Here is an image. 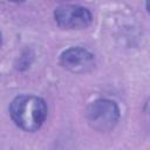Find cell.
Masks as SVG:
<instances>
[{"label": "cell", "mask_w": 150, "mask_h": 150, "mask_svg": "<svg viewBox=\"0 0 150 150\" xmlns=\"http://www.w3.org/2000/svg\"><path fill=\"white\" fill-rule=\"evenodd\" d=\"M47 103L35 95H19L9 107V115L16 127L23 131H36L47 118Z\"/></svg>", "instance_id": "1"}, {"label": "cell", "mask_w": 150, "mask_h": 150, "mask_svg": "<svg viewBox=\"0 0 150 150\" xmlns=\"http://www.w3.org/2000/svg\"><path fill=\"white\" fill-rule=\"evenodd\" d=\"M55 22L64 29H83L91 21L93 15L87 7L74 4H62L54 11Z\"/></svg>", "instance_id": "3"}, {"label": "cell", "mask_w": 150, "mask_h": 150, "mask_svg": "<svg viewBox=\"0 0 150 150\" xmlns=\"http://www.w3.org/2000/svg\"><path fill=\"white\" fill-rule=\"evenodd\" d=\"M120 115L117 103L109 98H97L93 101L86 111L87 122L97 131H109L114 129L120 120Z\"/></svg>", "instance_id": "2"}, {"label": "cell", "mask_w": 150, "mask_h": 150, "mask_svg": "<svg viewBox=\"0 0 150 150\" xmlns=\"http://www.w3.org/2000/svg\"><path fill=\"white\" fill-rule=\"evenodd\" d=\"M145 7H146V11L150 13V1H146L145 2Z\"/></svg>", "instance_id": "6"}, {"label": "cell", "mask_w": 150, "mask_h": 150, "mask_svg": "<svg viewBox=\"0 0 150 150\" xmlns=\"http://www.w3.org/2000/svg\"><path fill=\"white\" fill-rule=\"evenodd\" d=\"M145 110H146V112H148V115L150 116V98L146 101V103H145Z\"/></svg>", "instance_id": "5"}, {"label": "cell", "mask_w": 150, "mask_h": 150, "mask_svg": "<svg viewBox=\"0 0 150 150\" xmlns=\"http://www.w3.org/2000/svg\"><path fill=\"white\" fill-rule=\"evenodd\" d=\"M60 64L75 74H84L95 67L94 55L82 47H70L60 55Z\"/></svg>", "instance_id": "4"}]
</instances>
